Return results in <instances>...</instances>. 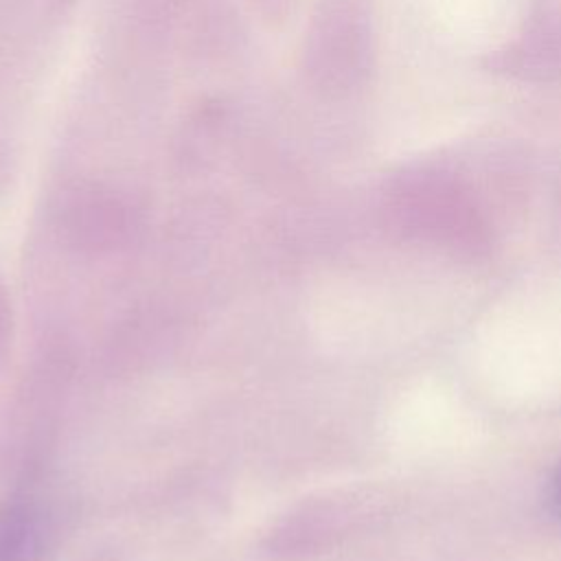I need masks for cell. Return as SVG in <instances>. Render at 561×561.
<instances>
[{
    "mask_svg": "<svg viewBox=\"0 0 561 561\" xmlns=\"http://www.w3.org/2000/svg\"><path fill=\"white\" fill-rule=\"evenodd\" d=\"M548 502H550V508L554 511V515L561 517V467H559V471L554 473V478L550 480Z\"/></svg>",
    "mask_w": 561,
    "mask_h": 561,
    "instance_id": "6da1fadb",
    "label": "cell"
}]
</instances>
